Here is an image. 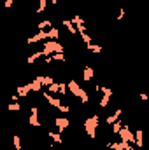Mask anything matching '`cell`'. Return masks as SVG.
Instances as JSON below:
<instances>
[{
	"instance_id": "1",
	"label": "cell",
	"mask_w": 149,
	"mask_h": 150,
	"mask_svg": "<svg viewBox=\"0 0 149 150\" xmlns=\"http://www.w3.org/2000/svg\"><path fill=\"white\" fill-rule=\"evenodd\" d=\"M42 98L53 107V108H56L58 112H62V113H69L70 112V105H63V101L60 100V98H56V96H53L49 91H42Z\"/></svg>"
},
{
	"instance_id": "2",
	"label": "cell",
	"mask_w": 149,
	"mask_h": 150,
	"mask_svg": "<svg viewBox=\"0 0 149 150\" xmlns=\"http://www.w3.org/2000/svg\"><path fill=\"white\" fill-rule=\"evenodd\" d=\"M67 86H69L70 94L75 96V98H79V100H81V103H84V105H86V103H90V96H88V93H86V91L77 84V82H75L74 79H72V80H69V82H67Z\"/></svg>"
},
{
	"instance_id": "3",
	"label": "cell",
	"mask_w": 149,
	"mask_h": 150,
	"mask_svg": "<svg viewBox=\"0 0 149 150\" xmlns=\"http://www.w3.org/2000/svg\"><path fill=\"white\" fill-rule=\"evenodd\" d=\"M40 51H42L44 58H47V56H51L54 52H65V47L58 40H46V42H42V49Z\"/></svg>"
},
{
	"instance_id": "4",
	"label": "cell",
	"mask_w": 149,
	"mask_h": 150,
	"mask_svg": "<svg viewBox=\"0 0 149 150\" xmlns=\"http://www.w3.org/2000/svg\"><path fill=\"white\" fill-rule=\"evenodd\" d=\"M97 129H98V117H97V115L84 119V131H86V134H88L91 140H95Z\"/></svg>"
},
{
	"instance_id": "5",
	"label": "cell",
	"mask_w": 149,
	"mask_h": 150,
	"mask_svg": "<svg viewBox=\"0 0 149 150\" xmlns=\"http://www.w3.org/2000/svg\"><path fill=\"white\" fill-rule=\"evenodd\" d=\"M51 94H58V96H67V91H69V86L67 82H53L49 87H46Z\"/></svg>"
},
{
	"instance_id": "6",
	"label": "cell",
	"mask_w": 149,
	"mask_h": 150,
	"mask_svg": "<svg viewBox=\"0 0 149 150\" xmlns=\"http://www.w3.org/2000/svg\"><path fill=\"white\" fill-rule=\"evenodd\" d=\"M28 124H30L32 127H40V126H42V122L39 120V107H37V105H32V108H30Z\"/></svg>"
},
{
	"instance_id": "7",
	"label": "cell",
	"mask_w": 149,
	"mask_h": 150,
	"mask_svg": "<svg viewBox=\"0 0 149 150\" xmlns=\"http://www.w3.org/2000/svg\"><path fill=\"white\" fill-rule=\"evenodd\" d=\"M54 124H56L58 131H60V133H63V131L70 126V120H69V119H65V117H54Z\"/></svg>"
},
{
	"instance_id": "8",
	"label": "cell",
	"mask_w": 149,
	"mask_h": 150,
	"mask_svg": "<svg viewBox=\"0 0 149 150\" xmlns=\"http://www.w3.org/2000/svg\"><path fill=\"white\" fill-rule=\"evenodd\" d=\"M121 115H123V108H117L112 115H109V117L105 119V124H107V126H112L114 122H117V120L121 119Z\"/></svg>"
},
{
	"instance_id": "9",
	"label": "cell",
	"mask_w": 149,
	"mask_h": 150,
	"mask_svg": "<svg viewBox=\"0 0 149 150\" xmlns=\"http://www.w3.org/2000/svg\"><path fill=\"white\" fill-rule=\"evenodd\" d=\"M47 136H49V138H51V142H53V143H56L58 147H60V145H63V138H62V133H60V131H56V133H54V131H47Z\"/></svg>"
},
{
	"instance_id": "10",
	"label": "cell",
	"mask_w": 149,
	"mask_h": 150,
	"mask_svg": "<svg viewBox=\"0 0 149 150\" xmlns=\"http://www.w3.org/2000/svg\"><path fill=\"white\" fill-rule=\"evenodd\" d=\"M135 147L137 149H144V131L139 127L137 131H135Z\"/></svg>"
},
{
	"instance_id": "11",
	"label": "cell",
	"mask_w": 149,
	"mask_h": 150,
	"mask_svg": "<svg viewBox=\"0 0 149 150\" xmlns=\"http://www.w3.org/2000/svg\"><path fill=\"white\" fill-rule=\"evenodd\" d=\"M53 26H54V25H53L51 19H42V21L37 25V32H49Z\"/></svg>"
},
{
	"instance_id": "12",
	"label": "cell",
	"mask_w": 149,
	"mask_h": 150,
	"mask_svg": "<svg viewBox=\"0 0 149 150\" xmlns=\"http://www.w3.org/2000/svg\"><path fill=\"white\" fill-rule=\"evenodd\" d=\"M35 80L40 82L42 86H46V87H49V86L54 82V79H53L51 75H37V77H35Z\"/></svg>"
},
{
	"instance_id": "13",
	"label": "cell",
	"mask_w": 149,
	"mask_h": 150,
	"mask_svg": "<svg viewBox=\"0 0 149 150\" xmlns=\"http://www.w3.org/2000/svg\"><path fill=\"white\" fill-rule=\"evenodd\" d=\"M62 25L67 28V32H69L70 35H75V33H77V28H75V25L72 23V19H62Z\"/></svg>"
},
{
	"instance_id": "14",
	"label": "cell",
	"mask_w": 149,
	"mask_h": 150,
	"mask_svg": "<svg viewBox=\"0 0 149 150\" xmlns=\"http://www.w3.org/2000/svg\"><path fill=\"white\" fill-rule=\"evenodd\" d=\"M93 77H95V70L86 65V67L82 68V79H84L86 82H90V80H93Z\"/></svg>"
},
{
	"instance_id": "15",
	"label": "cell",
	"mask_w": 149,
	"mask_h": 150,
	"mask_svg": "<svg viewBox=\"0 0 149 150\" xmlns=\"http://www.w3.org/2000/svg\"><path fill=\"white\" fill-rule=\"evenodd\" d=\"M84 47L90 51V52H93V54H100L102 52V45H98V44H84Z\"/></svg>"
},
{
	"instance_id": "16",
	"label": "cell",
	"mask_w": 149,
	"mask_h": 150,
	"mask_svg": "<svg viewBox=\"0 0 149 150\" xmlns=\"http://www.w3.org/2000/svg\"><path fill=\"white\" fill-rule=\"evenodd\" d=\"M123 126H125V119L121 117L117 122H114V124H112V134H119V131H121V127H123Z\"/></svg>"
},
{
	"instance_id": "17",
	"label": "cell",
	"mask_w": 149,
	"mask_h": 150,
	"mask_svg": "<svg viewBox=\"0 0 149 150\" xmlns=\"http://www.w3.org/2000/svg\"><path fill=\"white\" fill-rule=\"evenodd\" d=\"M39 58H44V54H42V51H37V52H34V54H30L27 61H28V65H32V63H35V61H37Z\"/></svg>"
},
{
	"instance_id": "18",
	"label": "cell",
	"mask_w": 149,
	"mask_h": 150,
	"mask_svg": "<svg viewBox=\"0 0 149 150\" xmlns=\"http://www.w3.org/2000/svg\"><path fill=\"white\" fill-rule=\"evenodd\" d=\"M12 143H14V150H23V145H21V138H19V134H14V136H12Z\"/></svg>"
},
{
	"instance_id": "19",
	"label": "cell",
	"mask_w": 149,
	"mask_h": 150,
	"mask_svg": "<svg viewBox=\"0 0 149 150\" xmlns=\"http://www.w3.org/2000/svg\"><path fill=\"white\" fill-rule=\"evenodd\" d=\"M9 112H19L21 110V103H18V101H12V103H9Z\"/></svg>"
},
{
	"instance_id": "20",
	"label": "cell",
	"mask_w": 149,
	"mask_h": 150,
	"mask_svg": "<svg viewBox=\"0 0 149 150\" xmlns=\"http://www.w3.org/2000/svg\"><path fill=\"white\" fill-rule=\"evenodd\" d=\"M46 7H47V0H39L37 14H40V12H44V11H46Z\"/></svg>"
},
{
	"instance_id": "21",
	"label": "cell",
	"mask_w": 149,
	"mask_h": 150,
	"mask_svg": "<svg viewBox=\"0 0 149 150\" xmlns=\"http://www.w3.org/2000/svg\"><path fill=\"white\" fill-rule=\"evenodd\" d=\"M139 98H140L142 101H149V96L146 94V93H140V94H139Z\"/></svg>"
},
{
	"instance_id": "22",
	"label": "cell",
	"mask_w": 149,
	"mask_h": 150,
	"mask_svg": "<svg viewBox=\"0 0 149 150\" xmlns=\"http://www.w3.org/2000/svg\"><path fill=\"white\" fill-rule=\"evenodd\" d=\"M60 2H62V0H51V4H53V5H56V4H60Z\"/></svg>"
},
{
	"instance_id": "23",
	"label": "cell",
	"mask_w": 149,
	"mask_h": 150,
	"mask_svg": "<svg viewBox=\"0 0 149 150\" xmlns=\"http://www.w3.org/2000/svg\"><path fill=\"white\" fill-rule=\"evenodd\" d=\"M21 2H27V0H21Z\"/></svg>"
}]
</instances>
